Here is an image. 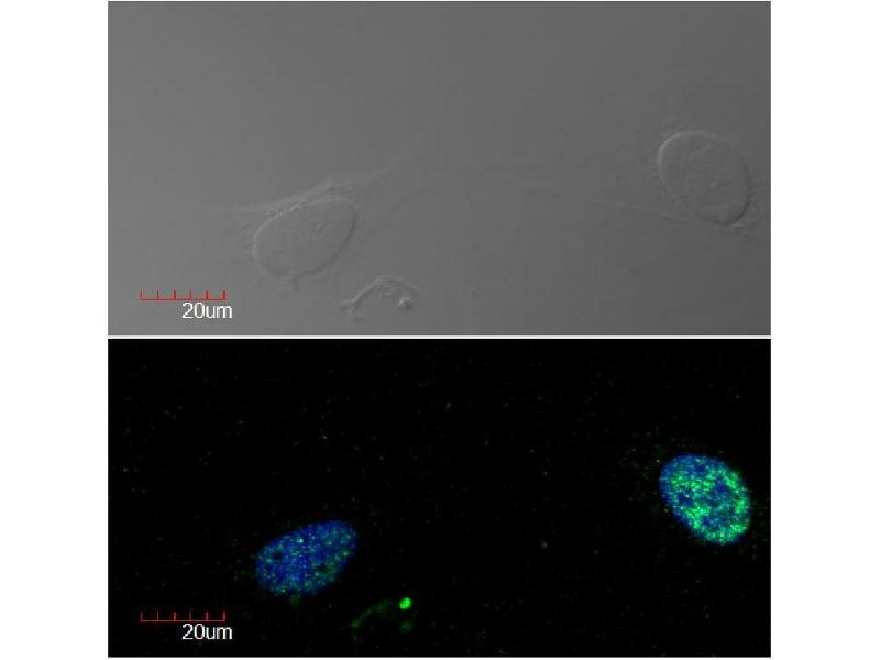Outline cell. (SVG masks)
<instances>
[{
  "label": "cell",
  "mask_w": 880,
  "mask_h": 660,
  "mask_svg": "<svg viewBox=\"0 0 880 660\" xmlns=\"http://www.w3.org/2000/svg\"><path fill=\"white\" fill-rule=\"evenodd\" d=\"M659 488L673 516L707 542L734 543L750 525L748 488L736 471L717 459L701 454L673 458L661 470Z\"/></svg>",
  "instance_id": "1"
},
{
  "label": "cell",
  "mask_w": 880,
  "mask_h": 660,
  "mask_svg": "<svg viewBox=\"0 0 880 660\" xmlns=\"http://www.w3.org/2000/svg\"><path fill=\"white\" fill-rule=\"evenodd\" d=\"M658 172L676 199L713 215L739 211L751 190L741 155L725 140L702 131L667 139L659 150Z\"/></svg>",
  "instance_id": "2"
},
{
  "label": "cell",
  "mask_w": 880,
  "mask_h": 660,
  "mask_svg": "<svg viewBox=\"0 0 880 660\" xmlns=\"http://www.w3.org/2000/svg\"><path fill=\"white\" fill-rule=\"evenodd\" d=\"M359 547L349 522L329 519L298 527L264 544L255 559L258 584L289 597L315 595L345 571Z\"/></svg>",
  "instance_id": "3"
},
{
  "label": "cell",
  "mask_w": 880,
  "mask_h": 660,
  "mask_svg": "<svg viewBox=\"0 0 880 660\" xmlns=\"http://www.w3.org/2000/svg\"><path fill=\"white\" fill-rule=\"evenodd\" d=\"M354 221L355 210L345 199L305 200L270 220L260 233V243L276 253L332 250L348 239Z\"/></svg>",
  "instance_id": "4"
}]
</instances>
